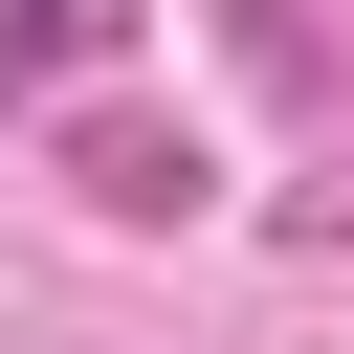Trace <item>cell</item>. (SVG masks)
Here are the masks:
<instances>
[{
	"label": "cell",
	"mask_w": 354,
	"mask_h": 354,
	"mask_svg": "<svg viewBox=\"0 0 354 354\" xmlns=\"http://www.w3.org/2000/svg\"><path fill=\"white\" fill-rule=\"evenodd\" d=\"M133 22H155V0H0V88H88Z\"/></svg>",
	"instance_id": "7a4b0ae2"
},
{
	"label": "cell",
	"mask_w": 354,
	"mask_h": 354,
	"mask_svg": "<svg viewBox=\"0 0 354 354\" xmlns=\"http://www.w3.org/2000/svg\"><path fill=\"white\" fill-rule=\"evenodd\" d=\"M66 177H88L111 221H199V133H155V111H88V133H66Z\"/></svg>",
	"instance_id": "6da1fadb"
}]
</instances>
